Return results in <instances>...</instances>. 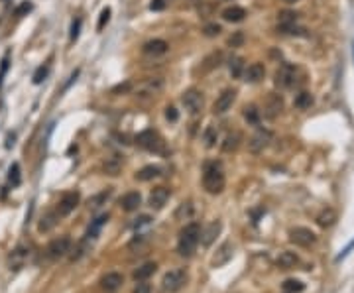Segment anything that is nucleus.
I'll list each match as a JSON object with an SVG mask.
<instances>
[{"instance_id":"obj_1","label":"nucleus","mask_w":354,"mask_h":293,"mask_svg":"<svg viewBox=\"0 0 354 293\" xmlns=\"http://www.w3.org/2000/svg\"><path fill=\"white\" fill-rule=\"evenodd\" d=\"M201 240V225L199 223H189L185 228L179 232V242H177V252L183 258H191L197 250V244Z\"/></svg>"},{"instance_id":"obj_2","label":"nucleus","mask_w":354,"mask_h":293,"mask_svg":"<svg viewBox=\"0 0 354 293\" xmlns=\"http://www.w3.org/2000/svg\"><path fill=\"white\" fill-rule=\"evenodd\" d=\"M224 185H226V177H224V171H222L220 163H216V161L207 163L205 171H203V187H205V191L211 193V195H218V193H222Z\"/></svg>"},{"instance_id":"obj_3","label":"nucleus","mask_w":354,"mask_h":293,"mask_svg":"<svg viewBox=\"0 0 354 293\" xmlns=\"http://www.w3.org/2000/svg\"><path fill=\"white\" fill-rule=\"evenodd\" d=\"M185 283H187V271L183 268L169 270L162 279V287H164L165 293H177Z\"/></svg>"},{"instance_id":"obj_4","label":"nucleus","mask_w":354,"mask_h":293,"mask_svg":"<svg viewBox=\"0 0 354 293\" xmlns=\"http://www.w3.org/2000/svg\"><path fill=\"white\" fill-rule=\"evenodd\" d=\"M136 142H138V146H142L148 152H164V142H162L160 134L154 132V130H144V132H140V134L136 136Z\"/></svg>"},{"instance_id":"obj_5","label":"nucleus","mask_w":354,"mask_h":293,"mask_svg":"<svg viewBox=\"0 0 354 293\" xmlns=\"http://www.w3.org/2000/svg\"><path fill=\"white\" fill-rule=\"evenodd\" d=\"M69 250H71V238L69 236H59V238H55V240L49 242L46 254L49 260H59V258L67 256Z\"/></svg>"},{"instance_id":"obj_6","label":"nucleus","mask_w":354,"mask_h":293,"mask_svg":"<svg viewBox=\"0 0 354 293\" xmlns=\"http://www.w3.org/2000/svg\"><path fill=\"white\" fill-rule=\"evenodd\" d=\"M289 240H291L293 244H297V246L307 248V246L315 244L317 236H315L313 230H309V228H305V226H295V228L289 230Z\"/></svg>"},{"instance_id":"obj_7","label":"nucleus","mask_w":354,"mask_h":293,"mask_svg":"<svg viewBox=\"0 0 354 293\" xmlns=\"http://www.w3.org/2000/svg\"><path fill=\"white\" fill-rule=\"evenodd\" d=\"M79 201H81L79 191H69V193H65V195L59 199L55 213H57L59 217H67V215H71V213L75 211V207L79 205Z\"/></svg>"},{"instance_id":"obj_8","label":"nucleus","mask_w":354,"mask_h":293,"mask_svg":"<svg viewBox=\"0 0 354 293\" xmlns=\"http://www.w3.org/2000/svg\"><path fill=\"white\" fill-rule=\"evenodd\" d=\"M234 101H236V90L234 89H224L220 94H218V99L214 101V105H212V113L214 114L228 113V111L232 109Z\"/></svg>"},{"instance_id":"obj_9","label":"nucleus","mask_w":354,"mask_h":293,"mask_svg":"<svg viewBox=\"0 0 354 293\" xmlns=\"http://www.w3.org/2000/svg\"><path fill=\"white\" fill-rule=\"evenodd\" d=\"M181 103L191 114H197L201 111V107H203V92L197 89L185 90L183 96H181Z\"/></svg>"},{"instance_id":"obj_10","label":"nucleus","mask_w":354,"mask_h":293,"mask_svg":"<svg viewBox=\"0 0 354 293\" xmlns=\"http://www.w3.org/2000/svg\"><path fill=\"white\" fill-rule=\"evenodd\" d=\"M276 85L282 89H289L295 85V67L289 63H283L280 71L276 73Z\"/></svg>"},{"instance_id":"obj_11","label":"nucleus","mask_w":354,"mask_h":293,"mask_svg":"<svg viewBox=\"0 0 354 293\" xmlns=\"http://www.w3.org/2000/svg\"><path fill=\"white\" fill-rule=\"evenodd\" d=\"M122 283H124V275H122V273H118V271H108V273L102 275V279H100V289L104 293H114L122 287Z\"/></svg>"},{"instance_id":"obj_12","label":"nucleus","mask_w":354,"mask_h":293,"mask_svg":"<svg viewBox=\"0 0 354 293\" xmlns=\"http://www.w3.org/2000/svg\"><path fill=\"white\" fill-rule=\"evenodd\" d=\"M283 111V99L278 92H270L264 105V116L266 118H276Z\"/></svg>"},{"instance_id":"obj_13","label":"nucleus","mask_w":354,"mask_h":293,"mask_svg":"<svg viewBox=\"0 0 354 293\" xmlns=\"http://www.w3.org/2000/svg\"><path fill=\"white\" fill-rule=\"evenodd\" d=\"M270 140H272V134H270L268 130H260V132H256V134L248 140V150H250L252 154H260V152H264V150L268 148Z\"/></svg>"},{"instance_id":"obj_14","label":"nucleus","mask_w":354,"mask_h":293,"mask_svg":"<svg viewBox=\"0 0 354 293\" xmlns=\"http://www.w3.org/2000/svg\"><path fill=\"white\" fill-rule=\"evenodd\" d=\"M169 195H171V191L164 187V185H160V187H156L152 193H150V199H148V205L152 207V209H156V211H160V209H164L165 203H167V199H169Z\"/></svg>"},{"instance_id":"obj_15","label":"nucleus","mask_w":354,"mask_h":293,"mask_svg":"<svg viewBox=\"0 0 354 293\" xmlns=\"http://www.w3.org/2000/svg\"><path fill=\"white\" fill-rule=\"evenodd\" d=\"M232 256H234V248H232V244L230 242H224V244H220V248L216 250V254L212 256V268H220V266H224V264H228L230 260H232Z\"/></svg>"},{"instance_id":"obj_16","label":"nucleus","mask_w":354,"mask_h":293,"mask_svg":"<svg viewBox=\"0 0 354 293\" xmlns=\"http://www.w3.org/2000/svg\"><path fill=\"white\" fill-rule=\"evenodd\" d=\"M220 228H222L220 221H214V223H211L209 226H205V230H201V240H199V242H201L205 248H209L212 242L216 240V236H218Z\"/></svg>"},{"instance_id":"obj_17","label":"nucleus","mask_w":354,"mask_h":293,"mask_svg":"<svg viewBox=\"0 0 354 293\" xmlns=\"http://www.w3.org/2000/svg\"><path fill=\"white\" fill-rule=\"evenodd\" d=\"M167 49H169V45H167V42H164V40H150V42H146L144 47H142V51H144L146 55H150V57H160V55H164Z\"/></svg>"},{"instance_id":"obj_18","label":"nucleus","mask_w":354,"mask_h":293,"mask_svg":"<svg viewBox=\"0 0 354 293\" xmlns=\"http://www.w3.org/2000/svg\"><path fill=\"white\" fill-rule=\"evenodd\" d=\"M140 205H142V195L138 191H130V193H126V195L120 199V207H122V211H126V213L136 211Z\"/></svg>"},{"instance_id":"obj_19","label":"nucleus","mask_w":354,"mask_h":293,"mask_svg":"<svg viewBox=\"0 0 354 293\" xmlns=\"http://www.w3.org/2000/svg\"><path fill=\"white\" fill-rule=\"evenodd\" d=\"M297 264H299V256H297L295 252H282L280 258L276 260V266H278L280 270H291V268H295Z\"/></svg>"},{"instance_id":"obj_20","label":"nucleus","mask_w":354,"mask_h":293,"mask_svg":"<svg viewBox=\"0 0 354 293\" xmlns=\"http://www.w3.org/2000/svg\"><path fill=\"white\" fill-rule=\"evenodd\" d=\"M264 75H266V67H264L262 63H252V65H248V69L244 71V79H246L248 83H260V81L264 79Z\"/></svg>"},{"instance_id":"obj_21","label":"nucleus","mask_w":354,"mask_h":293,"mask_svg":"<svg viewBox=\"0 0 354 293\" xmlns=\"http://www.w3.org/2000/svg\"><path fill=\"white\" fill-rule=\"evenodd\" d=\"M156 271H158V264H156V262H146V264H142L138 270H134L132 277H134L136 281H146V279L152 277Z\"/></svg>"},{"instance_id":"obj_22","label":"nucleus","mask_w":354,"mask_h":293,"mask_svg":"<svg viewBox=\"0 0 354 293\" xmlns=\"http://www.w3.org/2000/svg\"><path fill=\"white\" fill-rule=\"evenodd\" d=\"M222 59H224V55H222V51H220V49H218V51H212V53H209V55L203 59V63H201V71H203V73H207V71L216 69L220 63H222Z\"/></svg>"},{"instance_id":"obj_23","label":"nucleus","mask_w":354,"mask_h":293,"mask_svg":"<svg viewBox=\"0 0 354 293\" xmlns=\"http://www.w3.org/2000/svg\"><path fill=\"white\" fill-rule=\"evenodd\" d=\"M246 18V10L242 6H228L222 10V20L226 22H242Z\"/></svg>"},{"instance_id":"obj_24","label":"nucleus","mask_w":354,"mask_h":293,"mask_svg":"<svg viewBox=\"0 0 354 293\" xmlns=\"http://www.w3.org/2000/svg\"><path fill=\"white\" fill-rule=\"evenodd\" d=\"M336 213H334V209H323L319 215H317V225L321 226V228H329L336 223Z\"/></svg>"},{"instance_id":"obj_25","label":"nucleus","mask_w":354,"mask_h":293,"mask_svg":"<svg viewBox=\"0 0 354 293\" xmlns=\"http://www.w3.org/2000/svg\"><path fill=\"white\" fill-rule=\"evenodd\" d=\"M108 219H110L108 215H100V217H96L94 221H91V225L87 228V234H85V236H87L89 240H91V238H96L98 232H100V228L108 223Z\"/></svg>"},{"instance_id":"obj_26","label":"nucleus","mask_w":354,"mask_h":293,"mask_svg":"<svg viewBox=\"0 0 354 293\" xmlns=\"http://www.w3.org/2000/svg\"><path fill=\"white\" fill-rule=\"evenodd\" d=\"M160 175H162V169H160L158 165H146V167H142L140 171L136 173V179L152 181V179H156V177H160Z\"/></svg>"},{"instance_id":"obj_27","label":"nucleus","mask_w":354,"mask_h":293,"mask_svg":"<svg viewBox=\"0 0 354 293\" xmlns=\"http://www.w3.org/2000/svg\"><path fill=\"white\" fill-rule=\"evenodd\" d=\"M28 256H30V250L24 248V246H18V248L12 252V256H10V266H12L14 270H20V266L26 262Z\"/></svg>"},{"instance_id":"obj_28","label":"nucleus","mask_w":354,"mask_h":293,"mask_svg":"<svg viewBox=\"0 0 354 293\" xmlns=\"http://www.w3.org/2000/svg\"><path fill=\"white\" fill-rule=\"evenodd\" d=\"M61 217L53 211V213H46L44 217H42V221H40V225H38V228H40V232H49L53 226L57 225V221H59Z\"/></svg>"},{"instance_id":"obj_29","label":"nucleus","mask_w":354,"mask_h":293,"mask_svg":"<svg viewBox=\"0 0 354 293\" xmlns=\"http://www.w3.org/2000/svg\"><path fill=\"white\" fill-rule=\"evenodd\" d=\"M102 169H104V173L106 175H118L120 173V169H122V159L118 158V156H112V158H108L104 163H102Z\"/></svg>"},{"instance_id":"obj_30","label":"nucleus","mask_w":354,"mask_h":293,"mask_svg":"<svg viewBox=\"0 0 354 293\" xmlns=\"http://www.w3.org/2000/svg\"><path fill=\"white\" fill-rule=\"evenodd\" d=\"M240 140H242V134H240V132H232V134H228L226 138H224V142H222V152H226V154L234 152L236 148L240 146Z\"/></svg>"},{"instance_id":"obj_31","label":"nucleus","mask_w":354,"mask_h":293,"mask_svg":"<svg viewBox=\"0 0 354 293\" xmlns=\"http://www.w3.org/2000/svg\"><path fill=\"white\" fill-rule=\"evenodd\" d=\"M228 73L232 75V79H240L244 75V59L242 57H230V61H228Z\"/></svg>"},{"instance_id":"obj_32","label":"nucleus","mask_w":354,"mask_h":293,"mask_svg":"<svg viewBox=\"0 0 354 293\" xmlns=\"http://www.w3.org/2000/svg\"><path fill=\"white\" fill-rule=\"evenodd\" d=\"M295 109H299V111H305V109H311V105H313V94L311 92H307V90H303V92H299L297 96H295Z\"/></svg>"},{"instance_id":"obj_33","label":"nucleus","mask_w":354,"mask_h":293,"mask_svg":"<svg viewBox=\"0 0 354 293\" xmlns=\"http://www.w3.org/2000/svg\"><path fill=\"white\" fill-rule=\"evenodd\" d=\"M20 181H22V169H20V163L14 161V163L10 165V169H8V183H10L12 187H18Z\"/></svg>"},{"instance_id":"obj_34","label":"nucleus","mask_w":354,"mask_h":293,"mask_svg":"<svg viewBox=\"0 0 354 293\" xmlns=\"http://www.w3.org/2000/svg\"><path fill=\"white\" fill-rule=\"evenodd\" d=\"M282 287L285 293H301L303 289H305V283L299 281V279H285Z\"/></svg>"},{"instance_id":"obj_35","label":"nucleus","mask_w":354,"mask_h":293,"mask_svg":"<svg viewBox=\"0 0 354 293\" xmlns=\"http://www.w3.org/2000/svg\"><path fill=\"white\" fill-rule=\"evenodd\" d=\"M216 140H218V130H216L214 126H209V128L205 130V134H203L205 146H207V148H212V146L216 144Z\"/></svg>"},{"instance_id":"obj_36","label":"nucleus","mask_w":354,"mask_h":293,"mask_svg":"<svg viewBox=\"0 0 354 293\" xmlns=\"http://www.w3.org/2000/svg\"><path fill=\"white\" fill-rule=\"evenodd\" d=\"M193 215V207H191V203H181L179 205V209L175 211V219L177 221H185V219H189Z\"/></svg>"},{"instance_id":"obj_37","label":"nucleus","mask_w":354,"mask_h":293,"mask_svg":"<svg viewBox=\"0 0 354 293\" xmlns=\"http://www.w3.org/2000/svg\"><path fill=\"white\" fill-rule=\"evenodd\" d=\"M244 118H246L250 124H258L260 122V111L254 107V105H250V107H246V109H244Z\"/></svg>"},{"instance_id":"obj_38","label":"nucleus","mask_w":354,"mask_h":293,"mask_svg":"<svg viewBox=\"0 0 354 293\" xmlns=\"http://www.w3.org/2000/svg\"><path fill=\"white\" fill-rule=\"evenodd\" d=\"M295 22H297V14L295 12H289V10L280 12V26H291Z\"/></svg>"},{"instance_id":"obj_39","label":"nucleus","mask_w":354,"mask_h":293,"mask_svg":"<svg viewBox=\"0 0 354 293\" xmlns=\"http://www.w3.org/2000/svg\"><path fill=\"white\" fill-rule=\"evenodd\" d=\"M220 32H222V28H220L218 24H207V26L203 28V34H205L207 38H216Z\"/></svg>"},{"instance_id":"obj_40","label":"nucleus","mask_w":354,"mask_h":293,"mask_svg":"<svg viewBox=\"0 0 354 293\" xmlns=\"http://www.w3.org/2000/svg\"><path fill=\"white\" fill-rule=\"evenodd\" d=\"M108 197H110V189H106V191H102L100 195H96V197H93V199H91V203H89V205H91L93 209H96V207H100V205L104 203V201H106Z\"/></svg>"},{"instance_id":"obj_41","label":"nucleus","mask_w":354,"mask_h":293,"mask_svg":"<svg viewBox=\"0 0 354 293\" xmlns=\"http://www.w3.org/2000/svg\"><path fill=\"white\" fill-rule=\"evenodd\" d=\"M110 20V8H104L102 12H100V18H98V24H96V30H104V26L108 24Z\"/></svg>"},{"instance_id":"obj_42","label":"nucleus","mask_w":354,"mask_h":293,"mask_svg":"<svg viewBox=\"0 0 354 293\" xmlns=\"http://www.w3.org/2000/svg\"><path fill=\"white\" fill-rule=\"evenodd\" d=\"M47 73H49V67H47V65H42V67L34 73V83H36V85H40V83H42V81L47 77Z\"/></svg>"},{"instance_id":"obj_43","label":"nucleus","mask_w":354,"mask_h":293,"mask_svg":"<svg viewBox=\"0 0 354 293\" xmlns=\"http://www.w3.org/2000/svg\"><path fill=\"white\" fill-rule=\"evenodd\" d=\"M242 44H244V34H242V32H234V34L228 38V45H230V47H240Z\"/></svg>"},{"instance_id":"obj_44","label":"nucleus","mask_w":354,"mask_h":293,"mask_svg":"<svg viewBox=\"0 0 354 293\" xmlns=\"http://www.w3.org/2000/svg\"><path fill=\"white\" fill-rule=\"evenodd\" d=\"M79 30H81V20L77 18V20H73V24H71V42H75L79 38Z\"/></svg>"},{"instance_id":"obj_45","label":"nucleus","mask_w":354,"mask_h":293,"mask_svg":"<svg viewBox=\"0 0 354 293\" xmlns=\"http://www.w3.org/2000/svg\"><path fill=\"white\" fill-rule=\"evenodd\" d=\"M132 293H152V285L146 283V281H138V285L134 287V291Z\"/></svg>"},{"instance_id":"obj_46","label":"nucleus","mask_w":354,"mask_h":293,"mask_svg":"<svg viewBox=\"0 0 354 293\" xmlns=\"http://www.w3.org/2000/svg\"><path fill=\"white\" fill-rule=\"evenodd\" d=\"M165 118H167L169 122H177L179 114H177V111H175L173 107H167V109H165Z\"/></svg>"},{"instance_id":"obj_47","label":"nucleus","mask_w":354,"mask_h":293,"mask_svg":"<svg viewBox=\"0 0 354 293\" xmlns=\"http://www.w3.org/2000/svg\"><path fill=\"white\" fill-rule=\"evenodd\" d=\"M34 6H32V2H22L18 8H16V16H24L26 12H30Z\"/></svg>"},{"instance_id":"obj_48","label":"nucleus","mask_w":354,"mask_h":293,"mask_svg":"<svg viewBox=\"0 0 354 293\" xmlns=\"http://www.w3.org/2000/svg\"><path fill=\"white\" fill-rule=\"evenodd\" d=\"M165 4H167V0H152V2H150V8L158 12V10H164Z\"/></svg>"},{"instance_id":"obj_49","label":"nucleus","mask_w":354,"mask_h":293,"mask_svg":"<svg viewBox=\"0 0 354 293\" xmlns=\"http://www.w3.org/2000/svg\"><path fill=\"white\" fill-rule=\"evenodd\" d=\"M150 221H152V217H148V215H142L140 219H136V228H138V226H144V225H150Z\"/></svg>"},{"instance_id":"obj_50","label":"nucleus","mask_w":354,"mask_h":293,"mask_svg":"<svg viewBox=\"0 0 354 293\" xmlns=\"http://www.w3.org/2000/svg\"><path fill=\"white\" fill-rule=\"evenodd\" d=\"M128 89H130V83H124V85H118V87L112 90V92H120V90L124 92V90H128Z\"/></svg>"},{"instance_id":"obj_51","label":"nucleus","mask_w":354,"mask_h":293,"mask_svg":"<svg viewBox=\"0 0 354 293\" xmlns=\"http://www.w3.org/2000/svg\"><path fill=\"white\" fill-rule=\"evenodd\" d=\"M283 2H287V4H293V2H297V0H283Z\"/></svg>"}]
</instances>
